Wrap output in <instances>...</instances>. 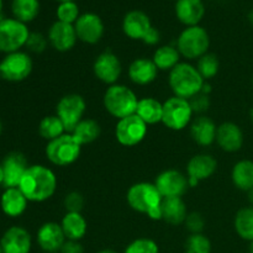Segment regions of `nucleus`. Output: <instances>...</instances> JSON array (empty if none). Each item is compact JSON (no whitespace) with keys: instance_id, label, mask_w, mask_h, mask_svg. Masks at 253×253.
I'll list each match as a JSON object with an SVG mask.
<instances>
[{"instance_id":"f257e3e1","label":"nucleus","mask_w":253,"mask_h":253,"mask_svg":"<svg viewBox=\"0 0 253 253\" xmlns=\"http://www.w3.org/2000/svg\"><path fill=\"white\" fill-rule=\"evenodd\" d=\"M57 184V177L51 168L32 165L25 172L19 188L29 202L43 203L53 197Z\"/></svg>"},{"instance_id":"f03ea898","label":"nucleus","mask_w":253,"mask_h":253,"mask_svg":"<svg viewBox=\"0 0 253 253\" xmlns=\"http://www.w3.org/2000/svg\"><path fill=\"white\" fill-rule=\"evenodd\" d=\"M128 207L140 214H145L151 220H162V195L155 183L140 182L131 185L126 194Z\"/></svg>"},{"instance_id":"7ed1b4c3","label":"nucleus","mask_w":253,"mask_h":253,"mask_svg":"<svg viewBox=\"0 0 253 253\" xmlns=\"http://www.w3.org/2000/svg\"><path fill=\"white\" fill-rule=\"evenodd\" d=\"M205 81L197 67L188 62H180L172 71L168 77V84L174 96L183 99H192L202 91Z\"/></svg>"},{"instance_id":"20e7f679","label":"nucleus","mask_w":253,"mask_h":253,"mask_svg":"<svg viewBox=\"0 0 253 253\" xmlns=\"http://www.w3.org/2000/svg\"><path fill=\"white\" fill-rule=\"evenodd\" d=\"M103 104L105 110L113 118L121 120L136 114L138 98L135 91L127 85L116 83L108 86L104 93Z\"/></svg>"},{"instance_id":"39448f33","label":"nucleus","mask_w":253,"mask_h":253,"mask_svg":"<svg viewBox=\"0 0 253 253\" xmlns=\"http://www.w3.org/2000/svg\"><path fill=\"white\" fill-rule=\"evenodd\" d=\"M180 56L188 61L199 59L208 53L210 47V37L207 30L200 25L185 27L177 39V46Z\"/></svg>"},{"instance_id":"423d86ee","label":"nucleus","mask_w":253,"mask_h":253,"mask_svg":"<svg viewBox=\"0 0 253 253\" xmlns=\"http://www.w3.org/2000/svg\"><path fill=\"white\" fill-rule=\"evenodd\" d=\"M44 153L49 162L57 167H68L78 161L82 153V146L74 140L69 132L47 142Z\"/></svg>"},{"instance_id":"0eeeda50","label":"nucleus","mask_w":253,"mask_h":253,"mask_svg":"<svg viewBox=\"0 0 253 253\" xmlns=\"http://www.w3.org/2000/svg\"><path fill=\"white\" fill-rule=\"evenodd\" d=\"M29 36L30 30L24 22L14 17L0 20V52L2 53L21 51L26 46Z\"/></svg>"},{"instance_id":"6e6552de","label":"nucleus","mask_w":253,"mask_h":253,"mask_svg":"<svg viewBox=\"0 0 253 253\" xmlns=\"http://www.w3.org/2000/svg\"><path fill=\"white\" fill-rule=\"evenodd\" d=\"M194 113L189 100L170 96L163 103L162 124L172 131H182L190 125Z\"/></svg>"},{"instance_id":"1a4fd4ad","label":"nucleus","mask_w":253,"mask_h":253,"mask_svg":"<svg viewBox=\"0 0 253 253\" xmlns=\"http://www.w3.org/2000/svg\"><path fill=\"white\" fill-rule=\"evenodd\" d=\"M85 111V99L77 93L63 95L56 106V115L61 119L67 132H72L73 128L83 120Z\"/></svg>"},{"instance_id":"9d476101","label":"nucleus","mask_w":253,"mask_h":253,"mask_svg":"<svg viewBox=\"0 0 253 253\" xmlns=\"http://www.w3.org/2000/svg\"><path fill=\"white\" fill-rule=\"evenodd\" d=\"M34 69V62L29 53L24 51L5 54L0 61L1 78L11 83H19L29 78Z\"/></svg>"},{"instance_id":"9b49d317","label":"nucleus","mask_w":253,"mask_h":253,"mask_svg":"<svg viewBox=\"0 0 253 253\" xmlns=\"http://www.w3.org/2000/svg\"><path fill=\"white\" fill-rule=\"evenodd\" d=\"M148 132V125L136 114L118 120L115 126L116 141L125 147H133L142 142Z\"/></svg>"},{"instance_id":"f8f14e48","label":"nucleus","mask_w":253,"mask_h":253,"mask_svg":"<svg viewBox=\"0 0 253 253\" xmlns=\"http://www.w3.org/2000/svg\"><path fill=\"white\" fill-rule=\"evenodd\" d=\"M155 185L162 198H183L189 189L188 177L177 169H167L157 175Z\"/></svg>"},{"instance_id":"ddd939ff","label":"nucleus","mask_w":253,"mask_h":253,"mask_svg":"<svg viewBox=\"0 0 253 253\" xmlns=\"http://www.w3.org/2000/svg\"><path fill=\"white\" fill-rule=\"evenodd\" d=\"M94 76L101 83L113 85L118 83L123 72L120 58L111 51L101 52L93 63Z\"/></svg>"},{"instance_id":"4468645a","label":"nucleus","mask_w":253,"mask_h":253,"mask_svg":"<svg viewBox=\"0 0 253 253\" xmlns=\"http://www.w3.org/2000/svg\"><path fill=\"white\" fill-rule=\"evenodd\" d=\"M74 29L79 41L88 44L98 43L103 39L105 31L103 20L95 12L81 14L78 20L74 22Z\"/></svg>"},{"instance_id":"2eb2a0df","label":"nucleus","mask_w":253,"mask_h":253,"mask_svg":"<svg viewBox=\"0 0 253 253\" xmlns=\"http://www.w3.org/2000/svg\"><path fill=\"white\" fill-rule=\"evenodd\" d=\"M217 169V161L209 153L193 156L187 165V177L189 187L194 188L202 180L209 179Z\"/></svg>"},{"instance_id":"dca6fc26","label":"nucleus","mask_w":253,"mask_h":253,"mask_svg":"<svg viewBox=\"0 0 253 253\" xmlns=\"http://www.w3.org/2000/svg\"><path fill=\"white\" fill-rule=\"evenodd\" d=\"M1 167L2 174H4L2 187L17 188L30 165L24 153L12 151L5 156L1 162Z\"/></svg>"},{"instance_id":"f3484780","label":"nucleus","mask_w":253,"mask_h":253,"mask_svg":"<svg viewBox=\"0 0 253 253\" xmlns=\"http://www.w3.org/2000/svg\"><path fill=\"white\" fill-rule=\"evenodd\" d=\"M36 241L40 249L46 253H58L67 241L61 224L54 221L44 222L36 234Z\"/></svg>"},{"instance_id":"a211bd4d","label":"nucleus","mask_w":253,"mask_h":253,"mask_svg":"<svg viewBox=\"0 0 253 253\" xmlns=\"http://www.w3.org/2000/svg\"><path fill=\"white\" fill-rule=\"evenodd\" d=\"M47 39L49 44L58 52L71 51L78 41L74 25L61 22L58 20L49 26Z\"/></svg>"},{"instance_id":"6ab92c4d","label":"nucleus","mask_w":253,"mask_h":253,"mask_svg":"<svg viewBox=\"0 0 253 253\" xmlns=\"http://www.w3.org/2000/svg\"><path fill=\"white\" fill-rule=\"evenodd\" d=\"M0 246L4 253H30L32 246L31 235L25 227L11 226L2 234Z\"/></svg>"},{"instance_id":"aec40b11","label":"nucleus","mask_w":253,"mask_h":253,"mask_svg":"<svg viewBox=\"0 0 253 253\" xmlns=\"http://www.w3.org/2000/svg\"><path fill=\"white\" fill-rule=\"evenodd\" d=\"M244 142V131L237 124L227 121L217 126L216 143L222 151L229 153L237 152L242 148Z\"/></svg>"},{"instance_id":"412c9836","label":"nucleus","mask_w":253,"mask_h":253,"mask_svg":"<svg viewBox=\"0 0 253 253\" xmlns=\"http://www.w3.org/2000/svg\"><path fill=\"white\" fill-rule=\"evenodd\" d=\"M151 27V19L142 10H131L124 16L123 31L128 39L142 41Z\"/></svg>"},{"instance_id":"4be33fe9","label":"nucleus","mask_w":253,"mask_h":253,"mask_svg":"<svg viewBox=\"0 0 253 253\" xmlns=\"http://www.w3.org/2000/svg\"><path fill=\"white\" fill-rule=\"evenodd\" d=\"M158 72L160 71L153 63L152 58H146V57L133 59L127 69L130 81L136 85L141 86L153 83L157 79Z\"/></svg>"},{"instance_id":"5701e85b","label":"nucleus","mask_w":253,"mask_h":253,"mask_svg":"<svg viewBox=\"0 0 253 253\" xmlns=\"http://www.w3.org/2000/svg\"><path fill=\"white\" fill-rule=\"evenodd\" d=\"M217 126L210 118L202 115L190 123V136L197 145L209 147L216 142Z\"/></svg>"},{"instance_id":"b1692460","label":"nucleus","mask_w":253,"mask_h":253,"mask_svg":"<svg viewBox=\"0 0 253 253\" xmlns=\"http://www.w3.org/2000/svg\"><path fill=\"white\" fill-rule=\"evenodd\" d=\"M174 11L185 27L197 26L205 15V5L203 0H177Z\"/></svg>"},{"instance_id":"393cba45","label":"nucleus","mask_w":253,"mask_h":253,"mask_svg":"<svg viewBox=\"0 0 253 253\" xmlns=\"http://www.w3.org/2000/svg\"><path fill=\"white\" fill-rule=\"evenodd\" d=\"M29 200L20 188H5L0 197L1 211L9 217H19L26 211Z\"/></svg>"},{"instance_id":"a878e982","label":"nucleus","mask_w":253,"mask_h":253,"mask_svg":"<svg viewBox=\"0 0 253 253\" xmlns=\"http://www.w3.org/2000/svg\"><path fill=\"white\" fill-rule=\"evenodd\" d=\"M62 230L67 240L81 241L88 231V222L82 212H66L61 221Z\"/></svg>"},{"instance_id":"bb28decb","label":"nucleus","mask_w":253,"mask_h":253,"mask_svg":"<svg viewBox=\"0 0 253 253\" xmlns=\"http://www.w3.org/2000/svg\"><path fill=\"white\" fill-rule=\"evenodd\" d=\"M161 209L162 220L170 225L184 224L188 216L187 205L183 198H163Z\"/></svg>"},{"instance_id":"cd10ccee","label":"nucleus","mask_w":253,"mask_h":253,"mask_svg":"<svg viewBox=\"0 0 253 253\" xmlns=\"http://www.w3.org/2000/svg\"><path fill=\"white\" fill-rule=\"evenodd\" d=\"M136 115L143 123L147 124L148 126L162 123L163 103H161L157 99L152 98V96H146V98L138 99Z\"/></svg>"},{"instance_id":"c85d7f7f","label":"nucleus","mask_w":253,"mask_h":253,"mask_svg":"<svg viewBox=\"0 0 253 253\" xmlns=\"http://www.w3.org/2000/svg\"><path fill=\"white\" fill-rule=\"evenodd\" d=\"M232 184L242 192H250L253 188V161L241 160L235 163L231 170Z\"/></svg>"},{"instance_id":"c756f323","label":"nucleus","mask_w":253,"mask_h":253,"mask_svg":"<svg viewBox=\"0 0 253 253\" xmlns=\"http://www.w3.org/2000/svg\"><path fill=\"white\" fill-rule=\"evenodd\" d=\"M180 57L182 56L177 47L172 46V44H163L156 49L152 61L158 71L170 72L178 63H180Z\"/></svg>"},{"instance_id":"7c9ffc66","label":"nucleus","mask_w":253,"mask_h":253,"mask_svg":"<svg viewBox=\"0 0 253 253\" xmlns=\"http://www.w3.org/2000/svg\"><path fill=\"white\" fill-rule=\"evenodd\" d=\"M69 133L79 145L84 146L98 140L101 133V127L98 121L93 119H83Z\"/></svg>"},{"instance_id":"2f4dec72","label":"nucleus","mask_w":253,"mask_h":253,"mask_svg":"<svg viewBox=\"0 0 253 253\" xmlns=\"http://www.w3.org/2000/svg\"><path fill=\"white\" fill-rule=\"evenodd\" d=\"M40 0H12L11 12L14 19L27 24L39 16L40 14Z\"/></svg>"},{"instance_id":"473e14b6","label":"nucleus","mask_w":253,"mask_h":253,"mask_svg":"<svg viewBox=\"0 0 253 253\" xmlns=\"http://www.w3.org/2000/svg\"><path fill=\"white\" fill-rule=\"evenodd\" d=\"M235 230L242 240L253 241V207L240 209L235 216Z\"/></svg>"},{"instance_id":"72a5a7b5","label":"nucleus","mask_w":253,"mask_h":253,"mask_svg":"<svg viewBox=\"0 0 253 253\" xmlns=\"http://www.w3.org/2000/svg\"><path fill=\"white\" fill-rule=\"evenodd\" d=\"M66 128H64L63 123L61 119L54 114V115H47L40 121L39 124V133L43 140L47 142L53 141L66 133Z\"/></svg>"},{"instance_id":"f704fd0d","label":"nucleus","mask_w":253,"mask_h":253,"mask_svg":"<svg viewBox=\"0 0 253 253\" xmlns=\"http://www.w3.org/2000/svg\"><path fill=\"white\" fill-rule=\"evenodd\" d=\"M195 67H197L198 72L203 77V79L205 82H208L209 79L214 78L216 76L220 68V63L219 59H217V57L215 54L208 52L207 54H204V56L198 59L197 66Z\"/></svg>"},{"instance_id":"c9c22d12","label":"nucleus","mask_w":253,"mask_h":253,"mask_svg":"<svg viewBox=\"0 0 253 253\" xmlns=\"http://www.w3.org/2000/svg\"><path fill=\"white\" fill-rule=\"evenodd\" d=\"M184 250L185 253H211V242L204 234H190Z\"/></svg>"},{"instance_id":"e433bc0d","label":"nucleus","mask_w":253,"mask_h":253,"mask_svg":"<svg viewBox=\"0 0 253 253\" xmlns=\"http://www.w3.org/2000/svg\"><path fill=\"white\" fill-rule=\"evenodd\" d=\"M56 15L58 21L74 25V22L81 16V11H79V6L76 4V1H64L59 2L56 10Z\"/></svg>"},{"instance_id":"4c0bfd02","label":"nucleus","mask_w":253,"mask_h":253,"mask_svg":"<svg viewBox=\"0 0 253 253\" xmlns=\"http://www.w3.org/2000/svg\"><path fill=\"white\" fill-rule=\"evenodd\" d=\"M124 253H160V249L153 240L141 237L128 244Z\"/></svg>"},{"instance_id":"58836bf2","label":"nucleus","mask_w":253,"mask_h":253,"mask_svg":"<svg viewBox=\"0 0 253 253\" xmlns=\"http://www.w3.org/2000/svg\"><path fill=\"white\" fill-rule=\"evenodd\" d=\"M48 44V39L41 32H30V36L25 47L32 53H42V52L46 51Z\"/></svg>"},{"instance_id":"ea45409f","label":"nucleus","mask_w":253,"mask_h":253,"mask_svg":"<svg viewBox=\"0 0 253 253\" xmlns=\"http://www.w3.org/2000/svg\"><path fill=\"white\" fill-rule=\"evenodd\" d=\"M63 205L67 212H82L84 207V198L81 193L71 192L64 197Z\"/></svg>"},{"instance_id":"a19ab883","label":"nucleus","mask_w":253,"mask_h":253,"mask_svg":"<svg viewBox=\"0 0 253 253\" xmlns=\"http://www.w3.org/2000/svg\"><path fill=\"white\" fill-rule=\"evenodd\" d=\"M184 225L190 234H203L205 225L204 217L199 212H190L185 219Z\"/></svg>"},{"instance_id":"79ce46f5","label":"nucleus","mask_w":253,"mask_h":253,"mask_svg":"<svg viewBox=\"0 0 253 253\" xmlns=\"http://www.w3.org/2000/svg\"><path fill=\"white\" fill-rule=\"evenodd\" d=\"M189 103L194 114H203L210 108V98L208 94L204 93H199L193 96L192 99H189Z\"/></svg>"},{"instance_id":"37998d69","label":"nucleus","mask_w":253,"mask_h":253,"mask_svg":"<svg viewBox=\"0 0 253 253\" xmlns=\"http://www.w3.org/2000/svg\"><path fill=\"white\" fill-rule=\"evenodd\" d=\"M59 253H84V249L79 241L67 240L63 246H62Z\"/></svg>"},{"instance_id":"c03bdc74","label":"nucleus","mask_w":253,"mask_h":253,"mask_svg":"<svg viewBox=\"0 0 253 253\" xmlns=\"http://www.w3.org/2000/svg\"><path fill=\"white\" fill-rule=\"evenodd\" d=\"M160 39H161V35H160V31H158L156 27H151L150 31L146 34V36L143 37L142 42L143 43L148 44V46H155V44H157L158 42H160Z\"/></svg>"},{"instance_id":"a18cd8bd","label":"nucleus","mask_w":253,"mask_h":253,"mask_svg":"<svg viewBox=\"0 0 253 253\" xmlns=\"http://www.w3.org/2000/svg\"><path fill=\"white\" fill-rule=\"evenodd\" d=\"M249 193V202H250V204H251V207H253V188L251 190H250V192H247Z\"/></svg>"},{"instance_id":"49530a36","label":"nucleus","mask_w":253,"mask_h":253,"mask_svg":"<svg viewBox=\"0 0 253 253\" xmlns=\"http://www.w3.org/2000/svg\"><path fill=\"white\" fill-rule=\"evenodd\" d=\"M2 182H4V174H2V167L0 163V185H2Z\"/></svg>"},{"instance_id":"de8ad7c7","label":"nucleus","mask_w":253,"mask_h":253,"mask_svg":"<svg viewBox=\"0 0 253 253\" xmlns=\"http://www.w3.org/2000/svg\"><path fill=\"white\" fill-rule=\"evenodd\" d=\"M249 21H250V24L253 26V9L249 12Z\"/></svg>"},{"instance_id":"09e8293b","label":"nucleus","mask_w":253,"mask_h":253,"mask_svg":"<svg viewBox=\"0 0 253 253\" xmlns=\"http://www.w3.org/2000/svg\"><path fill=\"white\" fill-rule=\"evenodd\" d=\"M98 253H118V252H115L114 250H103V251H100Z\"/></svg>"},{"instance_id":"8fccbe9b","label":"nucleus","mask_w":253,"mask_h":253,"mask_svg":"<svg viewBox=\"0 0 253 253\" xmlns=\"http://www.w3.org/2000/svg\"><path fill=\"white\" fill-rule=\"evenodd\" d=\"M1 14H2V0H0V20L2 19Z\"/></svg>"},{"instance_id":"3c124183","label":"nucleus","mask_w":253,"mask_h":253,"mask_svg":"<svg viewBox=\"0 0 253 253\" xmlns=\"http://www.w3.org/2000/svg\"><path fill=\"white\" fill-rule=\"evenodd\" d=\"M250 119H251V121L253 123V108L250 110Z\"/></svg>"},{"instance_id":"603ef678","label":"nucleus","mask_w":253,"mask_h":253,"mask_svg":"<svg viewBox=\"0 0 253 253\" xmlns=\"http://www.w3.org/2000/svg\"><path fill=\"white\" fill-rule=\"evenodd\" d=\"M250 253H253V241L250 242Z\"/></svg>"},{"instance_id":"864d4df0","label":"nucleus","mask_w":253,"mask_h":253,"mask_svg":"<svg viewBox=\"0 0 253 253\" xmlns=\"http://www.w3.org/2000/svg\"><path fill=\"white\" fill-rule=\"evenodd\" d=\"M59 2H64V1H74V0H57Z\"/></svg>"},{"instance_id":"5fc2aeb1","label":"nucleus","mask_w":253,"mask_h":253,"mask_svg":"<svg viewBox=\"0 0 253 253\" xmlns=\"http://www.w3.org/2000/svg\"><path fill=\"white\" fill-rule=\"evenodd\" d=\"M1 132H2V124L1 121H0V135H1Z\"/></svg>"},{"instance_id":"6e6d98bb","label":"nucleus","mask_w":253,"mask_h":253,"mask_svg":"<svg viewBox=\"0 0 253 253\" xmlns=\"http://www.w3.org/2000/svg\"><path fill=\"white\" fill-rule=\"evenodd\" d=\"M0 253H4V252H2V249H1V246H0Z\"/></svg>"},{"instance_id":"4d7b16f0","label":"nucleus","mask_w":253,"mask_h":253,"mask_svg":"<svg viewBox=\"0 0 253 253\" xmlns=\"http://www.w3.org/2000/svg\"><path fill=\"white\" fill-rule=\"evenodd\" d=\"M0 79H1V72H0Z\"/></svg>"},{"instance_id":"13d9d810","label":"nucleus","mask_w":253,"mask_h":253,"mask_svg":"<svg viewBox=\"0 0 253 253\" xmlns=\"http://www.w3.org/2000/svg\"><path fill=\"white\" fill-rule=\"evenodd\" d=\"M252 85H253V79H252Z\"/></svg>"}]
</instances>
